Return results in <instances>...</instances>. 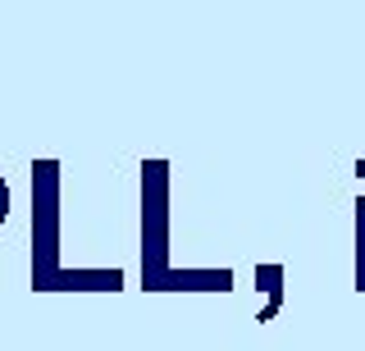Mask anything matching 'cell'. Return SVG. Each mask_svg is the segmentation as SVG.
Here are the masks:
<instances>
[{
    "mask_svg": "<svg viewBox=\"0 0 365 351\" xmlns=\"http://www.w3.org/2000/svg\"><path fill=\"white\" fill-rule=\"evenodd\" d=\"M64 164L55 155L32 160V292L51 297V283L64 269Z\"/></svg>",
    "mask_w": 365,
    "mask_h": 351,
    "instance_id": "obj_1",
    "label": "cell"
},
{
    "mask_svg": "<svg viewBox=\"0 0 365 351\" xmlns=\"http://www.w3.org/2000/svg\"><path fill=\"white\" fill-rule=\"evenodd\" d=\"M51 292H123V269L119 265H96V269H60Z\"/></svg>",
    "mask_w": 365,
    "mask_h": 351,
    "instance_id": "obj_3",
    "label": "cell"
},
{
    "mask_svg": "<svg viewBox=\"0 0 365 351\" xmlns=\"http://www.w3.org/2000/svg\"><path fill=\"white\" fill-rule=\"evenodd\" d=\"M351 288L365 297V192L356 197V265H351Z\"/></svg>",
    "mask_w": 365,
    "mask_h": 351,
    "instance_id": "obj_5",
    "label": "cell"
},
{
    "mask_svg": "<svg viewBox=\"0 0 365 351\" xmlns=\"http://www.w3.org/2000/svg\"><path fill=\"white\" fill-rule=\"evenodd\" d=\"M5 219H9V183L0 174V229H5Z\"/></svg>",
    "mask_w": 365,
    "mask_h": 351,
    "instance_id": "obj_6",
    "label": "cell"
},
{
    "mask_svg": "<svg viewBox=\"0 0 365 351\" xmlns=\"http://www.w3.org/2000/svg\"><path fill=\"white\" fill-rule=\"evenodd\" d=\"M256 288H260V297H265V305L256 310V324H269L274 315L288 305V269H283L279 260L256 265Z\"/></svg>",
    "mask_w": 365,
    "mask_h": 351,
    "instance_id": "obj_4",
    "label": "cell"
},
{
    "mask_svg": "<svg viewBox=\"0 0 365 351\" xmlns=\"http://www.w3.org/2000/svg\"><path fill=\"white\" fill-rule=\"evenodd\" d=\"M142 292H160L174 269L169 242H174V169L169 160H142Z\"/></svg>",
    "mask_w": 365,
    "mask_h": 351,
    "instance_id": "obj_2",
    "label": "cell"
},
{
    "mask_svg": "<svg viewBox=\"0 0 365 351\" xmlns=\"http://www.w3.org/2000/svg\"><path fill=\"white\" fill-rule=\"evenodd\" d=\"M356 178H365V155H361V160H356Z\"/></svg>",
    "mask_w": 365,
    "mask_h": 351,
    "instance_id": "obj_7",
    "label": "cell"
}]
</instances>
